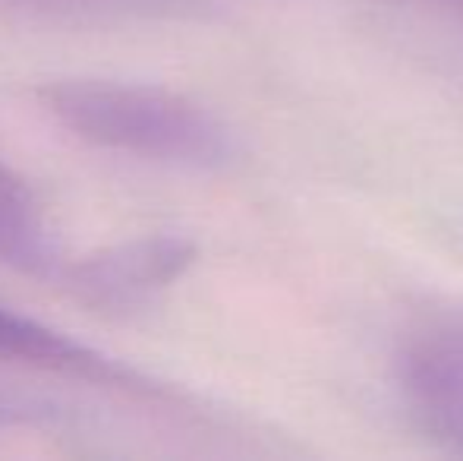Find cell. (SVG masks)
<instances>
[{
    "mask_svg": "<svg viewBox=\"0 0 463 461\" xmlns=\"http://www.w3.org/2000/svg\"><path fill=\"white\" fill-rule=\"evenodd\" d=\"M35 99L67 133L108 152L195 171H218L237 158V139L227 123L165 86L57 80L38 86Z\"/></svg>",
    "mask_w": 463,
    "mask_h": 461,
    "instance_id": "6da1fadb",
    "label": "cell"
},
{
    "mask_svg": "<svg viewBox=\"0 0 463 461\" xmlns=\"http://www.w3.org/2000/svg\"><path fill=\"white\" fill-rule=\"evenodd\" d=\"M397 382L413 424L463 456V307L416 322L401 345Z\"/></svg>",
    "mask_w": 463,
    "mask_h": 461,
    "instance_id": "7a4b0ae2",
    "label": "cell"
},
{
    "mask_svg": "<svg viewBox=\"0 0 463 461\" xmlns=\"http://www.w3.org/2000/svg\"><path fill=\"white\" fill-rule=\"evenodd\" d=\"M199 246L180 234H148L101 246L80 259L57 265L63 288L92 310H136L167 291L189 272Z\"/></svg>",
    "mask_w": 463,
    "mask_h": 461,
    "instance_id": "3957f363",
    "label": "cell"
},
{
    "mask_svg": "<svg viewBox=\"0 0 463 461\" xmlns=\"http://www.w3.org/2000/svg\"><path fill=\"white\" fill-rule=\"evenodd\" d=\"M0 360L98 382V386L108 389H127V392L136 395H155V399L167 395L165 389L152 386L133 367H123L114 357L70 339L61 329H51L44 322L32 320V316L16 313L4 303H0Z\"/></svg>",
    "mask_w": 463,
    "mask_h": 461,
    "instance_id": "277c9868",
    "label": "cell"
},
{
    "mask_svg": "<svg viewBox=\"0 0 463 461\" xmlns=\"http://www.w3.org/2000/svg\"><path fill=\"white\" fill-rule=\"evenodd\" d=\"M0 263L29 272H54L61 265L51 253V237L35 197L4 161H0Z\"/></svg>",
    "mask_w": 463,
    "mask_h": 461,
    "instance_id": "5b68a950",
    "label": "cell"
},
{
    "mask_svg": "<svg viewBox=\"0 0 463 461\" xmlns=\"http://www.w3.org/2000/svg\"><path fill=\"white\" fill-rule=\"evenodd\" d=\"M19 10L38 13L51 19H73V23H114V19H142L174 13L189 0H0Z\"/></svg>",
    "mask_w": 463,
    "mask_h": 461,
    "instance_id": "8992f818",
    "label": "cell"
},
{
    "mask_svg": "<svg viewBox=\"0 0 463 461\" xmlns=\"http://www.w3.org/2000/svg\"><path fill=\"white\" fill-rule=\"evenodd\" d=\"M44 408L32 405V401H23L16 395H6L0 392V427H10V424H35L38 418H44Z\"/></svg>",
    "mask_w": 463,
    "mask_h": 461,
    "instance_id": "52a82bcc",
    "label": "cell"
}]
</instances>
